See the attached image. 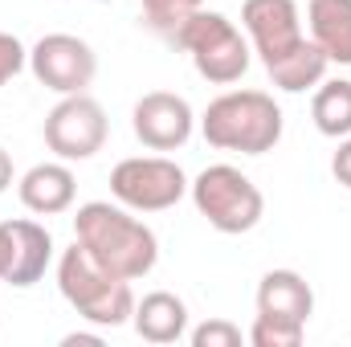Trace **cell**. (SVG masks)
I'll return each mask as SVG.
<instances>
[{
	"label": "cell",
	"instance_id": "cell-2",
	"mask_svg": "<svg viewBox=\"0 0 351 347\" xmlns=\"http://www.w3.org/2000/svg\"><path fill=\"white\" fill-rule=\"evenodd\" d=\"M282 106L265 90H229L200 115V135L221 152L265 156L282 143Z\"/></svg>",
	"mask_w": 351,
	"mask_h": 347
},
{
	"label": "cell",
	"instance_id": "cell-4",
	"mask_svg": "<svg viewBox=\"0 0 351 347\" xmlns=\"http://www.w3.org/2000/svg\"><path fill=\"white\" fill-rule=\"evenodd\" d=\"M172 45L192 58L196 74H200L204 82H213V86H233V82H241L245 70H250V58H254L250 37H245L225 12H208V8L192 12V16L176 29Z\"/></svg>",
	"mask_w": 351,
	"mask_h": 347
},
{
	"label": "cell",
	"instance_id": "cell-14",
	"mask_svg": "<svg viewBox=\"0 0 351 347\" xmlns=\"http://www.w3.org/2000/svg\"><path fill=\"white\" fill-rule=\"evenodd\" d=\"M131 327L147 344H176V339L188 335V307H184V298H176L172 290H152V294H143L135 302Z\"/></svg>",
	"mask_w": 351,
	"mask_h": 347
},
{
	"label": "cell",
	"instance_id": "cell-6",
	"mask_svg": "<svg viewBox=\"0 0 351 347\" xmlns=\"http://www.w3.org/2000/svg\"><path fill=\"white\" fill-rule=\"evenodd\" d=\"M188 176L168 156H131L114 164L110 172V196L127 204L131 213H164L188 196Z\"/></svg>",
	"mask_w": 351,
	"mask_h": 347
},
{
	"label": "cell",
	"instance_id": "cell-20",
	"mask_svg": "<svg viewBox=\"0 0 351 347\" xmlns=\"http://www.w3.org/2000/svg\"><path fill=\"white\" fill-rule=\"evenodd\" d=\"M188 339H192V347H241V327L229 319H208V323L192 327Z\"/></svg>",
	"mask_w": 351,
	"mask_h": 347
},
{
	"label": "cell",
	"instance_id": "cell-23",
	"mask_svg": "<svg viewBox=\"0 0 351 347\" xmlns=\"http://www.w3.org/2000/svg\"><path fill=\"white\" fill-rule=\"evenodd\" d=\"M12 265V233H8V221H0V282Z\"/></svg>",
	"mask_w": 351,
	"mask_h": 347
},
{
	"label": "cell",
	"instance_id": "cell-13",
	"mask_svg": "<svg viewBox=\"0 0 351 347\" xmlns=\"http://www.w3.org/2000/svg\"><path fill=\"white\" fill-rule=\"evenodd\" d=\"M8 233H12V265H8L4 282L25 290L45 278V270L53 261V237L37 221H8Z\"/></svg>",
	"mask_w": 351,
	"mask_h": 347
},
{
	"label": "cell",
	"instance_id": "cell-7",
	"mask_svg": "<svg viewBox=\"0 0 351 347\" xmlns=\"http://www.w3.org/2000/svg\"><path fill=\"white\" fill-rule=\"evenodd\" d=\"M106 110L90 98L86 90L82 94H62V102L45 115V147L66 160V164H82V160H94L106 143Z\"/></svg>",
	"mask_w": 351,
	"mask_h": 347
},
{
	"label": "cell",
	"instance_id": "cell-19",
	"mask_svg": "<svg viewBox=\"0 0 351 347\" xmlns=\"http://www.w3.org/2000/svg\"><path fill=\"white\" fill-rule=\"evenodd\" d=\"M302 335H306V327H298V323H278V319H265V315H258L254 327H250V344L254 347H298Z\"/></svg>",
	"mask_w": 351,
	"mask_h": 347
},
{
	"label": "cell",
	"instance_id": "cell-15",
	"mask_svg": "<svg viewBox=\"0 0 351 347\" xmlns=\"http://www.w3.org/2000/svg\"><path fill=\"white\" fill-rule=\"evenodd\" d=\"M306 25L311 41L327 53V62L351 66V0H311Z\"/></svg>",
	"mask_w": 351,
	"mask_h": 347
},
{
	"label": "cell",
	"instance_id": "cell-24",
	"mask_svg": "<svg viewBox=\"0 0 351 347\" xmlns=\"http://www.w3.org/2000/svg\"><path fill=\"white\" fill-rule=\"evenodd\" d=\"M12 188V156L0 147V192H8Z\"/></svg>",
	"mask_w": 351,
	"mask_h": 347
},
{
	"label": "cell",
	"instance_id": "cell-12",
	"mask_svg": "<svg viewBox=\"0 0 351 347\" xmlns=\"http://www.w3.org/2000/svg\"><path fill=\"white\" fill-rule=\"evenodd\" d=\"M16 196H21V204H25L29 213H37V217H58V213H66V208L74 204L78 180L66 168V160H58V164H33L29 172L16 180Z\"/></svg>",
	"mask_w": 351,
	"mask_h": 347
},
{
	"label": "cell",
	"instance_id": "cell-9",
	"mask_svg": "<svg viewBox=\"0 0 351 347\" xmlns=\"http://www.w3.org/2000/svg\"><path fill=\"white\" fill-rule=\"evenodd\" d=\"M131 131L143 147L152 152H176L192 139L196 131V115L188 106L184 94H172V90H152L135 102L131 110Z\"/></svg>",
	"mask_w": 351,
	"mask_h": 347
},
{
	"label": "cell",
	"instance_id": "cell-21",
	"mask_svg": "<svg viewBox=\"0 0 351 347\" xmlns=\"http://www.w3.org/2000/svg\"><path fill=\"white\" fill-rule=\"evenodd\" d=\"M25 66H29V49L21 45V37L0 29V86H8Z\"/></svg>",
	"mask_w": 351,
	"mask_h": 347
},
{
	"label": "cell",
	"instance_id": "cell-11",
	"mask_svg": "<svg viewBox=\"0 0 351 347\" xmlns=\"http://www.w3.org/2000/svg\"><path fill=\"white\" fill-rule=\"evenodd\" d=\"M258 315L278 323H298L306 327L315 315V290L298 270H269L258 282Z\"/></svg>",
	"mask_w": 351,
	"mask_h": 347
},
{
	"label": "cell",
	"instance_id": "cell-3",
	"mask_svg": "<svg viewBox=\"0 0 351 347\" xmlns=\"http://www.w3.org/2000/svg\"><path fill=\"white\" fill-rule=\"evenodd\" d=\"M58 290L62 298L94 327H123L135 315V290L127 278L110 274L102 261H94L82 241L62 250L58 258Z\"/></svg>",
	"mask_w": 351,
	"mask_h": 347
},
{
	"label": "cell",
	"instance_id": "cell-16",
	"mask_svg": "<svg viewBox=\"0 0 351 347\" xmlns=\"http://www.w3.org/2000/svg\"><path fill=\"white\" fill-rule=\"evenodd\" d=\"M327 53L306 37L302 45H294L286 58H278V62H269L265 66V74H269V82L278 90H286V94H302V90L319 86L323 78H327Z\"/></svg>",
	"mask_w": 351,
	"mask_h": 347
},
{
	"label": "cell",
	"instance_id": "cell-1",
	"mask_svg": "<svg viewBox=\"0 0 351 347\" xmlns=\"http://www.w3.org/2000/svg\"><path fill=\"white\" fill-rule=\"evenodd\" d=\"M74 241H82L94 261H102L110 274L139 282L160 261V237L152 225H143L127 204L90 200L74 213Z\"/></svg>",
	"mask_w": 351,
	"mask_h": 347
},
{
	"label": "cell",
	"instance_id": "cell-22",
	"mask_svg": "<svg viewBox=\"0 0 351 347\" xmlns=\"http://www.w3.org/2000/svg\"><path fill=\"white\" fill-rule=\"evenodd\" d=\"M331 176H335L343 188H351V135L339 139V152L331 156Z\"/></svg>",
	"mask_w": 351,
	"mask_h": 347
},
{
	"label": "cell",
	"instance_id": "cell-18",
	"mask_svg": "<svg viewBox=\"0 0 351 347\" xmlns=\"http://www.w3.org/2000/svg\"><path fill=\"white\" fill-rule=\"evenodd\" d=\"M139 4H143V21H147V29H156V33L168 37V41H172V33L192 16V12L204 8V0H139Z\"/></svg>",
	"mask_w": 351,
	"mask_h": 347
},
{
	"label": "cell",
	"instance_id": "cell-17",
	"mask_svg": "<svg viewBox=\"0 0 351 347\" xmlns=\"http://www.w3.org/2000/svg\"><path fill=\"white\" fill-rule=\"evenodd\" d=\"M311 119L327 139L351 135V78H323L311 98Z\"/></svg>",
	"mask_w": 351,
	"mask_h": 347
},
{
	"label": "cell",
	"instance_id": "cell-5",
	"mask_svg": "<svg viewBox=\"0 0 351 347\" xmlns=\"http://www.w3.org/2000/svg\"><path fill=\"white\" fill-rule=\"evenodd\" d=\"M188 196H192L196 213L217 233H229V237L258 229V221H262V213H265L262 188L241 168H233V164H208L204 172L188 184Z\"/></svg>",
	"mask_w": 351,
	"mask_h": 347
},
{
	"label": "cell",
	"instance_id": "cell-10",
	"mask_svg": "<svg viewBox=\"0 0 351 347\" xmlns=\"http://www.w3.org/2000/svg\"><path fill=\"white\" fill-rule=\"evenodd\" d=\"M241 29L250 37V49L262 58V66L286 58L294 45L306 41L294 0H245L241 4Z\"/></svg>",
	"mask_w": 351,
	"mask_h": 347
},
{
	"label": "cell",
	"instance_id": "cell-8",
	"mask_svg": "<svg viewBox=\"0 0 351 347\" xmlns=\"http://www.w3.org/2000/svg\"><path fill=\"white\" fill-rule=\"evenodd\" d=\"M29 70L53 94H82L98 74V53L74 33H45L29 49Z\"/></svg>",
	"mask_w": 351,
	"mask_h": 347
}]
</instances>
